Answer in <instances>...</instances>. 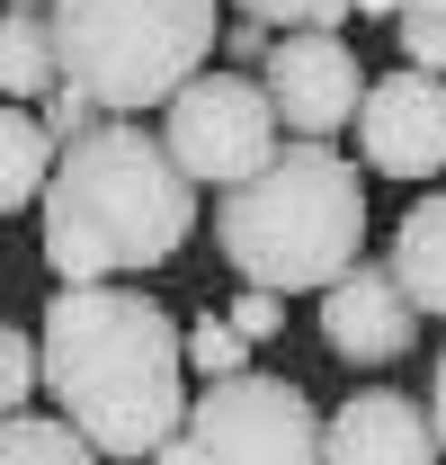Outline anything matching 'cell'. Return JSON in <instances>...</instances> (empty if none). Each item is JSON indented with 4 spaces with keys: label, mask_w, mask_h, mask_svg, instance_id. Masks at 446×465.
Returning a JSON list of instances; mask_svg holds the SVG:
<instances>
[{
    "label": "cell",
    "mask_w": 446,
    "mask_h": 465,
    "mask_svg": "<svg viewBox=\"0 0 446 465\" xmlns=\"http://www.w3.org/2000/svg\"><path fill=\"white\" fill-rule=\"evenodd\" d=\"M259 81H268V99H277L286 134L295 143H331L339 125H357L366 108V72H357V45L331 36V27H304V36H277V54L259 63Z\"/></svg>",
    "instance_id": "7"
},
{
    "label": "cell",
    "mask_w": 446,
    "mask_h": 465,
    "mask_svg": "<svg viewBox=\"0 0 446 465\" xmlns=\"http://www.w3.org/2000/svg\"><path fill=\"white\" fill-rule=\"evenodd\" d=\"M0 465H108L63 411H18L0 420Z\"/></svg>",
    "instance_id": "14"
},
{
    "label": "cell",
    "mask_w": 446,
    "mask_h": 465,
    "mask_svg": "<svg viewBox=\"0 0 446 465\" xmlns=\"http://www.w3.org/2000/svg\"><path fill=\"white\" fill-rule=\"evenodd\" d=\"M357 153L384 179H438L446 171V81L438 72H384L357 108Z\"/></svg>",
    "instance_id": "8"
},
{
    "label": "cell",
    "mask_w": 446,
    "mask_h": 465,
    "mask_svg": "<svg viewBox=\"0 0 446 465\" xmlns=\"http://www.w3.org/2000/svg\"><path fill=\"white\" fill-rule=\"evenodd\" d=\"M188 367H197L206 385H232V376H250V341L232 331V313H197V322H188Z\"/></svg>",
    "instance_id": "15"
},
{
    "label": "cell",
    "mask_w": 446,
    "mask_h": 465,
    "mask_svg": "<svg viewBox=\"0 0 446 465\" xmlns=\"http://www.w3.org/2000/svg\"><path fill=\"white\" fill-rule=\"evenodd\" d=\"M0 90H9V108H45L63 90V54H54L45 9H9L0 18Z\"/></svg>",
    "instance_id": "13"
},
{
    "label": "cell",
    "mask_w": 446,
    "mask_h": 465,
    "mask_svg": "<svg viewBox=\"0 0 446 465\" xmlns=\"http://www.w3.org/2000/svg\"><path fill=\"white\" fill-rule=\"evenodd\" d=\"M429 411H438V439H446V349H438V385H429Z\"/></svg>",
    "instance_id": "22"
},
{
    "label": "cell",
    "mask_w": 446,
    "mask_h": 465,
    "mask_svg": "<svg viewBox=\"0 0 446 465\" xmlns=\"http://www.w3.org/2000/svg\"><path fill=\"white\" fill-rule=\"evenodd\" d=\"M63 171V143L36 108H0V215H36Z\"/></svg>",
    "instance_id": "12"
},
{
    "label": "cell",
    "mask_w": 446,
    "mask_h": 465,
    "mask_svg": "<svg viewBox=\"0 0 446 465\" xmlns=\"http://www.w3.org/2000/svg\"><path fill=\"white\" fill-rule=\"evenodd\" d=\"M232 18H259V27H286V36H304V27H348L357 9L348 0H232Z\"/></svg>",
    "instance_id": "18"
},
{
    "label": "cell",
    "mask_w": 446,
    "mask_h": 465,
    "mask_svg": "<svg viewBox=\"0 0 446 465\" xmlns=\"http://www.w3.org/2000/svg\"><path fill=\"white\" fill-rule=\"evenodd\" d=\"M366 179L331 143H286L277 162L215 197V251L241 287L268 295H331L366 251Z\"/></svg>",
    "instance_id": "3"
},
{
    "label": "cell",
    "mask_w": 446,
    "mask_h": 465,
    "mask_svg": "<svg viewBox=\"0 0 446 465\" xmlns=\"http://www.w3.org/2000/svg\"><path fill=\"white\" fill-rule=\"evenodd\" d=\"M322 465H446L438 411L420 403V394H402V385H357L331 411Z\"/></svg>",
    "instance_id": "10"
},
{
    "label": "cell",
    "mask_w": 446,
    "mask_h": 465,
    "mask_svg": "<svg viewBox=\"0 0 446 465\" xmlns=\"http://www.w3.org/2000/svg\"><path fill=\"white\" fill-rule=\"evenodd\" d=\"M277 125L286 116H277L259 72H206V81H188L161 108V143L197 188H241V179H259L286 153Z\"/></svg>",
    "instance_id": "5"
},
{
    "label": "cell",
    "mask_w": 446,
    "mask_h": 465,
    "mask_svg": "<svg viewBox=\"0 0 446 465\" xmlns=\"http://www.w3.org/2000/svg\"><path fill=\"white\" fill-rule=\"evenodd\" d=\"M45 27L72 90H90L108 116H143L215 72L232 18L223 0H45Z\"/></svg>",
    "instance_id": "4"
},
{
    "label": "cell",
    "mask_w": 446,
    "mask_h": 465,
    "mask_svg": "<svg viewBox=\"0 0 446 465\" xmlns=\"http://www.w3.org/2000/svg\"><path fill=\"white\" fill-rule=\"evenodd\" d=\"M188 439L206 448V465H322L331 420L313 411V394L295 376H232V385H197Z\"/></svg>",
    "instance_id": "6"
},
{
    "label": "cell",
    "mask_w": 446,
    "mask_h": 465,
    "mask_svg": "<svg viewBox=\"0 0 446 465\" xmlns=\"http://www.w3.org/2000/svg\"><path fill=\"white\" fill-rule=\"evenodd\" d=\"M223 313H232V331H241L250 349H259V341H277V331H286V295H268V287H241L232 304H223Z\"/></svg>",
    "instance_id": "19"
},
{
    "label": "cell",
    "mask_w": 446,
    "mask_h": 465,
    "mask_svg": "<svg viewBox=\"0 0 446 465\" xmlns=\"http://www.w3.org/2000/svg\"><path fill=\"white\" fill-rule=\"evenodd\" d=\"M411 341H420V304L384 260H357L322 295V349L339 367H393V358H411Z\"/></svg>",
    "instance_id": "9"
},
{
    "label": "cell",
    "mask_w": 446,
    "mask_h": 465,
    "mask_svg": "<svg viewBox=\"0 0 446 465\" xmlns=\"http://www.w3.org/2000/svg\"><path fill=\"white\" fill-rule=\"evenodd\" d=\"M45 394L99 457L152 465L188 430V331L143 287H63L36 322Z\"/></svg>",
    "instance_id": "1"
},
{
    "label": "cell",
    "mask_w": 446,
    "mask_h": 465,
    "mask_svg": "<svg viewBox=\"0 0 446 465\" xmlns=\"http://www.w3.org/2000/svg\"><path fill=\"white\" fill-rule=\"evenodd\" d=\"M393 36H402V63H411V72H438L446 81V0H411V9L393 18Z\"/></svg>",
    "instance_id": "17"
},
{
    "label": "cell",
    "mask_w": 446,
    "mask_h": 465,
    "mask_svg": "<svg viewBox=\"0 0 446 465\" xmlns=\"http://www.w3.org/2000/svg\"><path fill=\"white\" fill-rule=\"evenodd\" d=\"M223 54H232V72H250V63L277 54V36H268L259 18H232V27H223Z\"/></svg>",
    "instance_id": "20"
},
{
    "label": "cell",
    "mask_w": 446,
    "mask_h": 465,
    "mask_svg": "<svg viewBox=\"0 0 446 465\" xmlns=\"http://www.w3.org/2000/svg\"><path fill=\"white\" fill-rule=\"evenodd\" d=\"M45 394V341L36 331H0V411L18 420V411H36Z\"/></svg>",
    "instance_id": "16"
},
{
    "label": "cell",
    "mask_w": 446,
    "mask_h": 465,
    "mask_svg": "<svg viewBox=\"0 0 446 465\" xmlns=\"http://www.w3.org/2000/svg\"><path fill=\"white\" fill-rule=\"evenodd\" d=\"M152 465H206V448H197V439L179 430V439H170V448H161V457H152Z\"/></svg>",
    "instance_id": "21"
},
{
    "label": "cell",
    "mask_w": 446,
    "mask_h": 465,
    "mask_svg": "<svg viewBox=\"0 0 446 465\" xmlns=\"http://www.w3.org/2000/svg\"><path fill=\"white\" fill-rule=\"evenodd\" d=\"M384 269L411 287V304H420L429 322H446V188L411 197V215H402L393 242H384Z\"/></svg>",
    "instance_id": "11"
},
{
    "label": "cell",
    "mask_w": 446,
    "mask_h": 465,
    "mask_svg": "<svg viewBox=\"0 0 446 465\" xmlns=\"http://www.w3.org/2000/svg\"><path fill=\"white\" fill-rule=\"evenodd\" d=\"M348 9H366V18H402L411 0H348Z\"/></svg>",
    "instance_id": "23"
},
{
    "label": "cell",
    "mask_w": 446,
    "mask_h": 465,
    "mask_svg": "<svg viewBox=\"0 0 446 465\" xmlns=\"http://www.w3.org/2000/svg\"><path fill=\"white\" fill-rule=\"evenodd\" d=\"M9 9H45V0H9Z\"/></svg>",
    "instance_id": "24"
},
{
    "label": "cell",
    "mask_w": 446,
    "mask_h": 465,
    "mask_svg": "<svg viewBox=\"0 0 446 465\" xmlns=\"http://www.w3.org/2000/svg\"><path fill=\"white\" fill-rule=\"evenodd\" d=\"M188 242H197V179L170 162L161 134H143V116H108L90 143H72L36 206V251L63 287L152 278Z\"/></svg>",
    "instance_id": "2"
}]
</instances>
